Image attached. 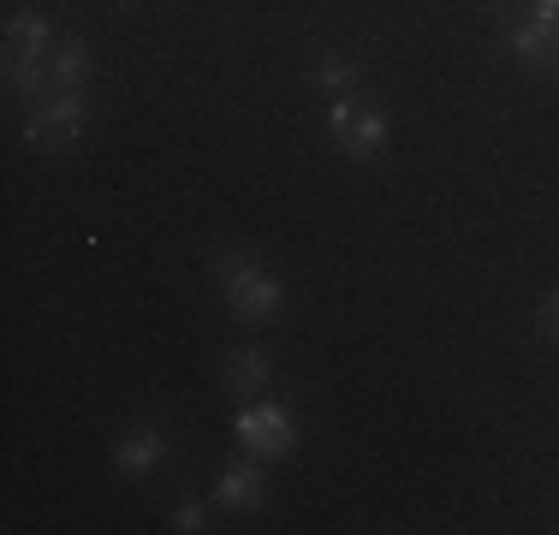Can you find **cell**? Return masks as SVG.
<instances>
[{
    "label": "cell",
    "mask_w": 559,
    "mask_h": 535,
    "mask_svg": "<svg viewBox=\"0 0 559 535\" xmlns=\"http://www.w3.org/2000/svg\"><path fill=\"white\" fill-rule=\"evenodd\" d=\"M215 286L226 316H238L245 328H269L286 316V280L250 250H215Z\"/></svg>",
    "instance_id": "6da1fadb"
},
{
    "label": "cell",
    "mask_w": 559,
    "mask_h": 535,
    "mask_svg": "<svg viewBox=\"0 0 559 535\" xmlns=\"http://www.w3.org/2000/svg\"><path fill=\"white\" fill-rule=\"evenodd\" d=\"M90 126H96V102H90V90H60V96L36 102L31 114H24V143L55 155V150L84 143Z\"/></svg>",
    "instance_id": "7a4b0ae2"
},
{
    "label": "cell",
    "mask_w": 559,
    "mask_h": 535,
    "mask_svg": "<svg viewBox=\"0 0 559 535\" xmlns=\"http://www.w3.org/2000/svg\"><path fill=\"white\" fill-rule=\"evenodd\" d=\"M233 435L250 459H286V452L298 447V411L274 393L245 399V405L233 411Z\"/></svg>",
    "instance_id": "3957f363"
},
{
    "label": "cell",
    "mask_w": 559,
    "mask_h": 535,
    "mask_svg": "<svg viewBox=\"0 0 559 535\" xmlns=\"http://www.w3.org/2000/svg\"><path fill=\"white\" fill-rule=\"evenodd\" d=\"M167 464V428L162 423H131L126 435L114 440V471L126 482H155V471Z\"/></svg>",
    "instance_id": "277c9868"
},
{
    "label": "cell",
    "mask_w": 559,
    "mask_h": 535,
    "mask_svg": "<svg viewBox=\"0 0 559 535\" xmlns=\"http://www.w3.org/2000/svg\"><path fill=\"white\" fill-rule=\"evenodd\" d=\"M274 381H280V364L269 345H233L221 357V387L233 399H262V393H274Z\"/></svg>",
    "instance_id": "5b68a950"
},
{
    "label": "cell",
    "mask_w": 559,
    "mask_h": 535,
    "mask_svg": "<svg viewBox=\"0 0 559 535\" xmlns=\"http://www.w3.org/2000/svg\"><path fill=\"white\" fill-rule=\"evenodd\" d=\"M500 48L512 54L524 72H542V78H554V66H559V31H548V24H536V19L500 24Z\"/></svg>",
    "instance_id": "8992f818"
},
{
    "label": "cell",
    "mask_w": 559,
    "mask_h": 535,
    "mask_svg": "<svg viewBox=\"0 0 559 535\" xmlns=\"http://www.w3.org/2000/svg\"><path fill=\"white\" fill-rule=\"evenodd\" d=\"M262 500H269V476H262L257 459L221 464V476H215V506L221 512H262Z\"/></svg>",
    "instance_id": "52a82bcc"
},
{
    "label": "cell",
    "mask_w": 559,
    "mask_h": 535,
    "mask_svg": "<svg viewBox=\"0 0 559 535\" xmlns=\"http://www.w3.org/2000/svg\"><path fill=\"white\" fill-rule=\"evenodd\" d=\"M304 78H310V90H316V96H328V102H334V96H364V66H357L352 54H340V48H322Z\"/></svg>",
    "instance_id": "ba28073f"
},
{
    "label": "cell",
    "mask_w": 559,
    "mask_h": 535,
    "mask_svg": "<svg viewBox=\"0 0 559 535\" xmlns=\"http://www.w3.org/2000/svg\"><path fill=\"white\" fill-rule=\"evenodd\" d=\"M388 138H393L388 114H381L376 102H364V107H357V119H352V131L340 138V150H345V160L369 167V160H381V155H388Z\"/></svg>",
    "instance_id": "9c48e42d"
},
{
    "label": "cell",
    "mask_w": 559,
    "mask_h": 535,
    "mask_svg": "<svg viewBox=\"0 0 559 535\" xmlns=\"http://www.w3.org/2000/svg\"><path fill=\"white\" fill-rule=\"evenodd\" d=\"M7 48L12 54H31V60H48V54L60 48V36H55V24H48L43 12L24 7V12H12V19H7Z\"/></svg>",
    "instance_id": "30bf717a"
},
{
    "label": "cell",
    "mask_w": 559,
    "mask_h": 535,
    "mask_svg": "<svg viewBox=\"0 0 559 535\" xmlns=\"http://www.w3.org/2000/svg\"><path fill=\"white\" fill-rule=\"evenodd\" d=\"M48 72H55V90H90L96 54H90L84 36H60V48L48 54Z\"/></svg>",
    "instance_id": "8fae6325"
},
{
    "label": "cell",
    "mask_w": 559,
    "mask_h": 535,
    "mask_svg": "<svg viewBox=\"0 0 559 535\" xmlns=\"http://www.w3.org/2000/svg\"><path fill=\"white\" fill-rule=\"evenodd\" d=\"M173 530H179V535H203L209 530V506L203 500H173Z\"/></svg>",
    "instance_id": "7c38bea8"
},
{
    "label": "cell",
    "mask_w": 559,
    "mask_h": 535,
    "mask_svg": "<svg viewBox=\"0 0 559 535\" xmlns=\"http://www.w3.org/2000/svg\"><path fill=\"white\" fill-rule=\"evenodd\" d=\"M357 107H364V96H334L328 102V138H345V131H352V119H357Z\"/></svg>",
    "instance_id": "4fadbf2b"
},
{
    "label": "cell",
    "mask_w": 559,
    "mask_h": 535,
    "mask_svg": "<svg viewBox=\"0 0 559 535\" xmlns=\"http://www.w3.org/2000/svg\"><path fill=\"white\" fill-rule=\"evenodd\" d=\"M536 321H542V340H554V345H559V292H548V298H542Z\"/></svg>",
    "instance_id": "5bb4252c"
},
{
    "label": "cell",
    "mask_w": 559,
    "mask_h": 535,
    "mask_svg": "<svg viewBox=\"0 0 559 535\" xmlns=\"http://www.w3.org/2000/svg\"><path fill=\"white\" fill-rule=\"evenodd\" d=\"M530 19L548 24V31H559V0H530Z\"/></svg>",
    "instance_id": "9a60e30c"
},
{
    "label": "cell",
    "mask_w": 559,
    "mask_h": 535,
    "mask_svg": "<svg viewBox=\"0 0 559 535\" xmlns=\"http://www.w3.org/2000/svg\"><path fill=\"white\" fill-rule=\"evenodd\" d=\"M554 84H559V66H554Z\"/></svg>",
    "instance_id": "2e32d148"
}]
</instances>
